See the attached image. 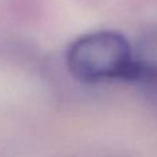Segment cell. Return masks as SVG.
I'll list each match as a JSON object with an SVG mask.
<instances>
[{"mask_svg": "<svg viewBox=\"0 0 157 157\" xmlns=\"http://www.w3.org/2000/svg\"><path fill=\"white\" fill-rule=\"evenodd\" d=\"M65 63L71 76L84 84L128 83L134 66V47L119 32L97 30L69 44Z\"/></svg>", "mask_w": 157, "mask_h": 157, "instance_id": "6da1fadb", "label": "cell"}, {"mask_svg": "<svg viewBox=\"0 0 157 157\" xmlns=\"http://www.w3.org/2000/svg\"><path fill=\"white\" fill-rule=\"evenodd\" d=\"M128 83L157 102V28H150L134 47V66Z\"/></svg>", "mask_w": 157, "mask_h": 157, "instance_id": "7a4b0ae2", "label": "cell"}]
</instances>
